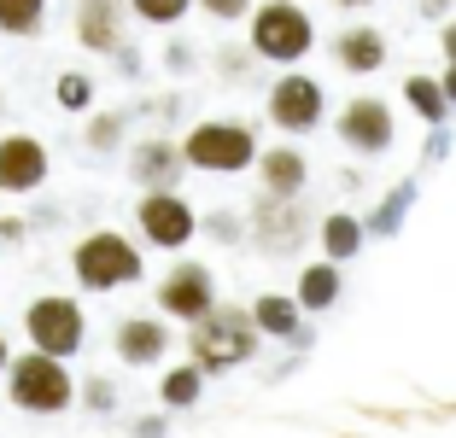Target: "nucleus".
Masks as SVG:
<instances>
[{"instance_id":"1","label":"nucleus","mask_w":456,"mask_h":438,"mask_svg":"<svg viewBox=\"0 0 456 438\" xmlns=\"http://www.w3.org/2000/svg\"><path fill=\"white\" fill-rule=\"evenodd\" d=\"M257 339H264V333H257L252 310H240V304H216L211 316L193 321L188 351H193V362H200L205 374H228V369H240V362L257 357Z\"/></svg>"},{"instance_id":"2","label":"nucleus","mask_w":456,"mask_h":438,"mask_svg":"<svg viewBox=\"0 0 456 438\" xmlns=\"http://www.w3.org/2000/svg\"><path fill=\"white\" fill-rule=\"evenodd\" d=\"M246 47L269 65H298L316 47V24L298 0H257L246 18Z\"/></svg>"},{"instance_id":"3","label":"nucleus","mask_w":456,"mask_h":438,"mask_svg":"<svg viewBox=\"0 0 456 438\" xmlns=\"http://www.w3.org/2000/svg\"><path fill=\"white\" fill-rule=\"evenodd\" d=\"M182 158L205 175H240L257 164V134L252 123L240 118H211V123H193L182 134Z\"/></svg>"},{"instance_id":"4","label":"nucleus","mask_w":456,"mask_h":438,"mask_svg":"<svg viewBox=\"0 0 456 438\" xmlns=\"http://www.w3.org/2000/svg\"><path fill=\"white\" fill-rule=\"evenodd\" d=\"M70 269H77V287L118 292V287H134L147 264H141V246H134V239H123L118 228H100V234H82L77 239Z\"/></svg>"},{"instance_id":"5","label":"nucleus","mask_w":456,"mask_h":438,"mask_svg":"<svg viewBox=\"0 0 456 438\" xmlns=\"http://www.w3.org/2000/svg\"><path fill=\"white\" fill-rule=\"evenodd\" d=\"M6 392H12V403L29 410V415H59V410H70V398H77V380H70V369L59 357L29 351V357H12Z\"/></svg>"},{"instance_id":"6","label":"nucleus","mask_w":456,"mask_h":438,"mask_svg":"<svg viewBox=\"0 0 456 438\" xmlns=\"http://www.w3.org/2000/svg\"><path fill=\"white\" fill-rule=\"evenodd\" d=\"M24 333L29 345L41 351V357H77L82 339H88V321H82V304L77 298H65V292H47V298H36V304L24 310Z\"/></svg>"},{"instance_id":"7","label":"nucleus","mask_w":456,"mask_h":438,"mask_svg":"<svg viewBox=\"0 0 456 438\" xmlns=\"http://www.w3.org/2000/svg\"><path fill=\"white\" fill-rule=\"evenodd\" d=\"M322 111H328V93L305 70H281V82H269V93H264V118L287 134H310L322 123Z\"/></svg>"},{"instance_id":"8","label":"nucleus","mask_w":456,"mask_h":438,"mask_svg":"<svg viewBox=\"0 0 456 438\" xmlns=\"http://www.w3.org/2000/svg\"><path fill=\"white\" fill-rule=\"evenodd\" d=\"M310 239V223L298 211V199H281V193H264L252 205V246L264 257H293Z\"/></svg>"},{"instance_id":"9","label":"nucleus","mask_w":456,"mask_h":438,"mask_svg":"<svg viewBox=\"0 0 456 438\" xmlns=\"http://www.w3.org/2000/svg\"><path fill=\"white\" fill-rule=\"evenodd\" d=\"M134 223H141L147 246H159V252H182V246L200 234V216H193V205L182 199V193H141Z\"/></svg>"},{"instance_id":"10","label":"nucleus","mask_w":456,"mask_h":438,"mask_svg":"<svg viewBox=\"0 0 456 438\" xmlns=\"http://www.w3.org/2000/svg\"><path fill=\"white\" fill-rule=\"evenodd\" d=\"M339 141L357 152V158H380L392 146V106L380 100V93H357V100H346L339 106Z\"/></svg>"},{"instance_id":"11","label":"nucleus","mask_w":456,"mask_h":438,"mask_svg":"<svg viewBox=\"0 0 456 438\" xmlns=\"http://www.w3.org/2000/svg\"><path fill=\"white\" fill-rule=\"evenodd\" d=\"M159 310H164V316H182L188 328L200 316H211V310H216V280H211V269H205V264H175V269H164V280H159Z\"/></svg>"},{"instance_id":"12","label":"nucleus","mask_w":456,"mask_h":438,"mask_svg":"<svg viewBox=\"0 0 456 438\" xmlns=\"http://www.w3.org/2000/svg\"><path fill=\"white\" fill-rule=\"evenodd\" d=\"M182 170H188V158H182V141L147 134V141H134V146H129V175L147 187V193H175Z\"/></svg>"},{"instance_id":"13","label":"nucleus","mask_w":456,"mask_h":438,"mask_svg":"<svg viewBox=\"0 0 456 438\" xmlns=\"http://www.w3.org/2000/svg\"><path fill=\"white\" fill-rule=\"evenodd\" d=\"M47 182V146L36 134H0V193H36Z\"/></svg>"},{"instance_id":"14","label":"nucleus","mask_w":456,"mask_h":438,"mask_svg":"<svg viewBox=\"0 0 456 438\" xmlns=\"http://www.w3.org/2000/svg\"><path fill=\"white\" fill-rule=\"evenodd\" d=\"M111 345H118V362H129V369L164 362V351H170V321L164 316H123L118 333H111Z\"/></svg>"},{"instance_id":"15","label":"nucleus","mask_w":456,"mask_h":438,"mask_svg":"<svg viewBox=\"0 0 456 438\" xmlns=\"http://www.w3.org/2000/svg\"><path fill=\"white\" fill-rule=\"evenodd\" d=\"M123 6L129 0H77V41L88 53H118L123 47Z\"/></svg>"},{"instance_id":"16","label":"nucleus","mask_w":456,"mask_h":438,"mask_svg":"<svg viewBox=\"0 0 456 438\" xmlns=\"http://www.w3.org/2000/svg\"><path fill=\"white\" fill-rule=\"evenodd\" d=\"M334 65L346 70V77H375L380 65H387V36H380L375 24H351L334 36Z\"/></svg>"},{"instance_id":"17","label":"nucleus","mask_w":456,"mask_h":438,"mask_svg":"<svg viewBox=\"0 0 456 438\" xmlns=\"http://www.w3.org/2000/svg\"><path fill=\"white\" fill-rule=\"evenodd\" d=\"M257 175H264V193H281V199H298L310 182V158L298 146H269L257 152Z\"/></svg>"},{"instance_id":"18","label":"nucleus","mask_w":456,"mask_h":438,"mask_svg":"<svg viewBox=\"0 0 456 438\" xmlns=\"http://www.w3.org/2000/svg\"><path fill=\"white\" fill-rule=\"evenodd\" d=\"M298 316H305V310H298V298H281V292H264V298L252 304L257 333H269V339H293V345H310V328Z\"/></svg>"},{"instance_id":"19","label":"nucleus","mask_w":456,"mask_h":438,"mask_svg":"<svg viewBox=\"0 0 456 438\" xmlns=\"http://www.w3.org/2000/svg\"><path fill=\"white\" fill-rule=\"evenodd\" d=\"M293 298H298V310L305 316H322V310H334L339 304V264H305L298 269V287H293Z\"/></svg>"},{"instance_id":"20","label":"nucleus","mask_w":456,"mask_h":438,"mask_svg":"<svg viewBox=\"0 0 456 438\" xmlns=\"http://www.w3.org/2000/svg\"><path fill=\"white\" fill-rule=\"evenodd\" d=\"M322 252H328V264H351V257L362 252V239H369V228H362V216H351V211H334L322 228Z\"/></svg>"},{"instance_id":"21","label":"nucleus","mask_w":456,"mask_h":438,"mask_svg":"<svg viewBox=\"0 0 456 438\" xmlns=\"http://www.w3.org/2000/svg\"><path fill=\"white\" fill-rule=\"evenodd\" d=\"M410 205H416V182H398L387 199L375 205V216H369L362 228H369V234H380V239H392L403 228V216H410Z\"/></svg>"},{"instance_id":"22","label":"nucleus","mask_w":456,"mask_h":438,"mask_svg":"<svg viewBox=\"0 0 456 438\" xmlns=\"http://www.w3.org/2000/svg\"><path fill=\"white\" fill-rule=\"evenodd\" d=\"M200 392H205V369H200V362H182V369H170L159 380V398L170 403V410H193Z\"/></svg>"},{"instance_id":"23","label":"nucleus","mask_w":456,"mask_h":438,"mask_svg":"<svg viewBox=\"0 0 456 438\" xmlns=\"http://www.w3.org/2000/svg\"><path fill=\"white\" fill-rule=\"evenodd\" d=\"M403 100L428 118V129H444V118H451V100H444V82H433V77H410L403 82Z\"/></svg>"},{"instance_id":"24","label":"nucleus","mask_w":456,"mask_h":438,"mask_svg":"<svg viewBox=\"0 0 456 438\" xmlns=\"http://www.w3.org/2000/svg\"><path fill=\"white\" fill-rule=\"evenodd\" d=\"M47 0H0V36H41Z\"/></svg>"},{"instance_id":"25","label":"nucleus","mask_w":456,"mask_h":438,"mask_svg":"<svg viewBox=\"0 0 456 438\" xmlns=\"http://www.w3.org/2000/svg\"><path fill=\"white\" fill-rule=\"evenodd\" d=\"M188 6H193V0H129V12L141 18V24H159V29L182 24V18H188Z\"/></svg>"},{"instance_id":"26","label":"nucleus","mask_w":456,"mask_h":438,"mask_svg":"<svg viewBox=\"0 0 456 438\" xmlns=\"http://www.w3.org/2000/svg\"><path fill=\"white\" fill-rule=\"evenodd\" d=\"M82 141L94 146V152H111V146L123 141V111H100V118H88V129H82Z\"/></svg>"},{"instance_id":"27","label":"nucleus","mask_w":456,"mask_h":438,"mask_svg":"<svg viewBox=\"0 0 456 438\" xmlns=\"http://www.w3.org/2000/svg\"><path fill=\"white\" fill-rule=\"evenodd\" d=\"M88 100H94V82L82 77V70H65V77H59V106L65 111H88Z\"/></svg>"},{"instance_id":"28","label":"nucleus","mask_w":456,"mask_h":438,"mask_svg":"<svg viewBox=\"0 0 456 438\" xmlns=\"http://www.w3.org/2000/svg\"><path fill=\"white\" fill-rule=\"evenodd\" d=\"M200 12L216 24H240V18H252V0H200Z\"/></svg>"},{"instance_id":"29","label":"nucleus","mask_w":456,"mask_h":438,"mask_svg":"<svg viewBox=\"0 0 456 438\" xmlns=\"http://www.w3.org/2000/svg\"><path fill=\"white\" fill-rule=\"evenodd\" d=\"M82 398H88V410H100V415H106L111 403H118V385H111V380H100V374H94V380L82 385Z\"/></svg>"},{"instance_id":"30","label":"nucleus","mask_w":456,"mask_h":438,"mask_svg":"<svg viewBox=\"0 0 456 438\" xmlns=\"http://www.w3.org/2000/svg\"><path fill=\"white\" fill-rule=\"evenodd\" d=\"M252 47H223V53H216V65H223V77H246V70H252Z\"/></svg>"},{"instance_id":"31","label":"nucleus","mask_w":456,"mask_h":438,"mask_svg":"<svg viewBox=\"0 0 456 438\" xmlns=\"http://www.w3.org/2000/svg\"><path fill=\"white\" fill-rule=\"evenodd\" d=\"M205 234H211V239H223V246H234V239H240V223H234V216H228V211H216V216H205Z\"/></svg>"},{"instance_id":"32","label":"nucleus","mask_w":456,"mask_h":438,"mask_svg":"<svg viewBox=\"0 0 456 438\" xmlns=\"http://www.w3.org/2000/svg\"><path fill=\"white\" fill-rule=\"evenodd\" d=\"M164 65H170L175 77H182V70H193V47H188V41H170V47H164Z\"/></svg>"},{"instance_id":"33","label":"nucleus","mask_w":456,"mask_h":438,"mask_svg":"<svg viewBox=\"0 0 456 438\" xmlns=\"http://www.w3.org/2000/svg\"><path fill=\"white\" fill-rule=\"evenodd\" d=\"M111 59H118V70H123V77H141V53H134V47H118Z\"/></svg>"},{"instance_id":"34","label":"nucleus","mask_w":456,"mask_h":438,"mask_svg":"<svg viewBox=\"0 0 456 438\" xmlns=\"http://www.w3.org/2000/svg\"><path fill=\"white\" fill-rule=\"evenodd\" d=\"M0 239H6V246H18V239H24V223H18V216H0Z\"/></svg>"},{"instance_id":"35","label":"nucleus","mask_w":456,"mask_h":438,"mask_svg":"<svg viewBox=\"0 0 456 438\" xmlns=\"http://www.w3.org/2000/svg\"><path fill=\"white\" fill-rule=\"evenodd\" d=\"M439 47H444V59H451V65H456V18H451V24H444V36H439Z\"/></svg>"},{"instance_id":"36","label":"nucleus","mask_w":456,"mask_h":438,"mask_svg":"<svg viewBox=\"0 0 456 438\" xmlns=\"http://www.w3.org/2000/svg\"><path fill=\"white\" fill-rule=\"evenodd\" d=\"M134 438H164V421H159V415H152V421H141V426H134Z\"/></svg>"},{"instance_id":"37","label":"nucleus","mask_w":456,"mask_h":438,"mask_svg":"<svg viewBox=\"0 0 456 438\" xmlns=\"http://www.w3.org/2000/svg\"><path fill=\"white\" fill-rule=\"evenodd\" d=\"M439 82H444V100H451V106H456V65H451V70H444V77H439Z\"/></svg>"},{"instance_id":"38","label":"nucleus","mask_w":456,"mask_h":438,"mask_svg":"<svg viewBox=\"0 0 456 438\" xmlns=\"http://www.w3.org/2000/svg\"><path fill=\"white\" fill-rule=\"evenodd\" d=\"M12 369V351H6V333H0V374Z\"/></svg>"},{"instance_id":"39","label":"nucleus","mask_w":456,"mask_h":438,"mask_svg":"<svg viewBox=\"0 0 456 438\" xmlns=\"http://www.w3.org/2000/svg\"><path fill=\"white\" fill-rule=\"evenodd\" d=\"M444 6H451V0H421V12H433V18H439Z\"/></svg>"},{"instance_id":"40","label":"nucleus","mask_w":456,"mask_h":438,"mask_svg":"<svg viewBox=\"0 0 456 438\" xmlns=\"http://www.w3.org/2000/svg\"><path fill=\"white\" fill-rule=\"evenodd\" d=\"M334 6H346V12H357V6H375V0H334Z\"/></svg>"}]
</instances>
